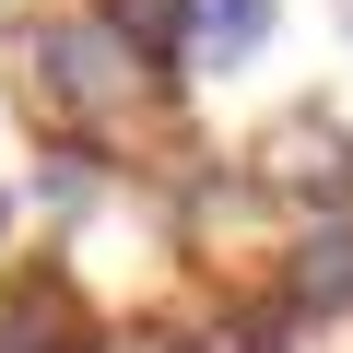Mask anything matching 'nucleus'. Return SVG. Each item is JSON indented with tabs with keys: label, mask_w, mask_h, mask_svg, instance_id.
<instances>
[{
	"label": "nucleus",
	"mask_w": 353,
	"mask_h": 353,
	"mask_svg": "<svg viewBox=\"0 0 353 353\" xmlns=\"http://www.w3.org/2000/svg\"><path fill=\"white\" fill-rule=\"evenodd\" d=\"M236 165L259 176V201H271L283 224H330V212H353V118H330V106H283V118H259Z\"/></svg>",
	"instance_id": "nucleus-2"
},
{
	"label": "nucleus",
	"mask_w": 353,
	"mask_h": 353,
	"mask_svg": "<svg viewBox=\"0 0 353 353\" xmlns=\"http://www.w3.org/2000/svg\"><path fill=\"white\" fill-rule=\"evenodd\" d=\"M341 24H353V0H341Z\"/></svg>",
	"instance_id": "nucleus-7"
},
{
	"label": "nucleus",
	"mask_w": 353,
	"mask_h": 353,
	"mask_svg": "<svg viewBox=\"0 0 353 353\" xmlns=\"http://www.w3.org/2000/svg\"><path fill=\"white\" fill-rule=\"evenodd\" d=\"M12 236H24V189H0V259H12Z\"/></svg>",
	"instance_id": "nucleus-5"
},
{
	"label": "nucleus",
	"mask_w": 353,
	"mask_h": 353,
	"mask_svg": "<svg viewBox=\"0 0 353 353\" xmlns=\"http://www.w3.org/2000/svg\"><path fill=\"white\" fill-rule=\"evenodd\" d=\"M176 12H189V48H176V71H189V83H224V71H248V59L271 48L283 0H176Z\"/></svg>",
	"instance_id": "nucleus-4"
},
{
	"label": "nucleus",
	"mask_w": 353,
	"mask_h": 353,
	"mask_svg": "<svg viewBox=\"0 0 353 353\" xmlns=\"http://www.w3.org/2000/svg\"><path fill=\"white\" fill-rule=\"evenodd\" d=\"M0 24H12V0H0Z\"/></svg>",
	"instance_id": "nucleus-6"
},
{
	"label": "nucleus",
	"mask_w": 353,
	"mask_h": 353,
	"mask_svg": "<svg viewBox=\"0 0 353 353\" xmlns=\"http://www.w3.org/2000/svg\"><path fill=\"white\" fill-rule=\"evenodd\" d=\"M12 94L36 118V141H94V153H130L176 94V71H153L118 24L106 0H48L36 24H12Z\"/></svg>",
	"instance_id": "nucleus-1"
},
{
	"label": "nucleus",
	"mask_w": 353,
	"mask_h": 353,
	"mask_svg": "<svg viewBox=\"0 0 353 353\" xmlns=\"http://www.w3.org/2000/svg\"><path fill=\"white\" fill-rule=\"evenodd\" d=\"M259 283L283 294L294 330H341V318H353V212H330V224H283L271 259H259Z\"/></svg>",
	"instance_id": "nucleus-3"
}]
</instances>
